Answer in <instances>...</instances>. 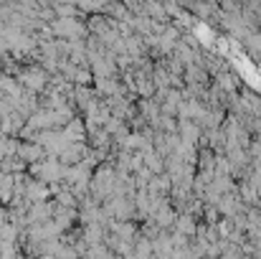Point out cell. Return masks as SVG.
Masks as SVG:
<instances>
[{
    "label": "cell",
    "instance_id": "6da1fadb",
    "mask_svg": "<svg viewBox=\"0 0 261 259\" xmlns=\"http://www.w3.org/2000/svg\"><path fill=\"white\" fill-rule=\"evenodd\" d=\"M195 229H198V226H195V224L190 221V216H182V219H180V231H188V234H195Z\"/></svg>",
    "mask_w": 261,
    "mask_h": 259
}]
</instances>
